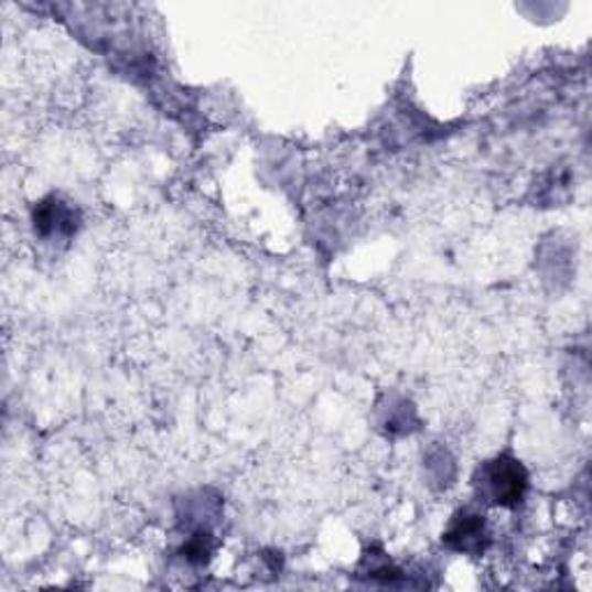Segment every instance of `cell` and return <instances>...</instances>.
<instances>
[{"mask_svg": "<svg viewBox=\"0 0 592 592\" xmlns=\"http://www.w3.org/2000/svg\"><path fill=\"white\" fill-rule=\"evenodd\" d=\"M477 486L488 503L500 507H516L524 503L528 491V472L512 456H497L482 465Z\"/></svg>", "mask_w": 592, "mask_h": 592, "instance_id": "6da1fadb", "label": "cell"}, {"mask_svg": "<svg viewBox=\"0 0 592 592\" xmlns=\"http://www.w3.org/2000/svg\"><path fill=\"white\" fill-rule=\"evenodd\" d=\"M33 223L40 236H69L77 229V213L58 197H46L35 206Z\"/></svg>", "mask_w": 592, "mask_h": 592, "instance_id": "3957f363", "label": "cell"}, {"mask_svg": "<svg viewBox=\"0 0 592 592\" xmlns=\"http://www.w3.org/2000/svg\"><path fill=\"white\" fill-rule=\"evenodd\" d=\"M442 541L452 551L467 553V556H480L488 547V532H486V520L482 514L472 512H461L452 518V524L444 530Z\"/></svg>", "mask_w": 592, "mask_h": 592, "instance_id": "7a4b0ae2", "label": "cell"}]
</instances>
